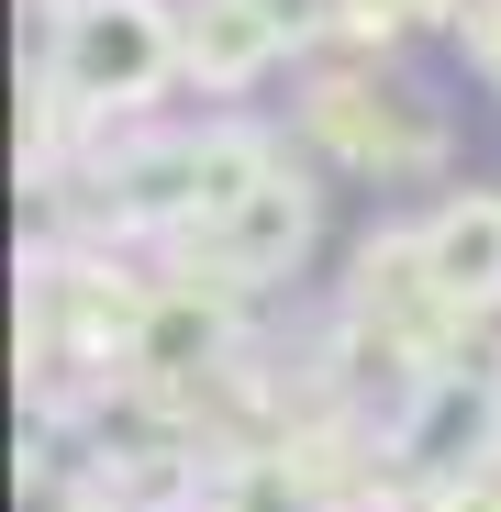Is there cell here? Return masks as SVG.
Segmentation results:
<instances>
[{"label":"cell","instance_id":"obj_1","mask_svg":"<svg viewBox=\"0 0 501 512\" xmlns=\"http://www.w3.org/2000/svg\"><path fill=\"white\" fill-rule=\"evenodd\" d=\"M67 90L78 101H134L145 78L167 67V23H156V0H90V12H67Z\"/></svg>","mask_w":501,"mask_h":512},{"label":"cell","instance_id":"obj_2","mask_svg":"<svg viewBox=\"0 0 501 512\" xmlns=\"http://www.w3.org/2000/svg\"><path fill=\"white\" fill-rule=\"evenodd\" d=\"M424 268H435V290H457V301H490V290H501V201H490V190H468V201L435 212Z\"/></svg>","mask_w":501,"mask_h":512}]
</instances>
